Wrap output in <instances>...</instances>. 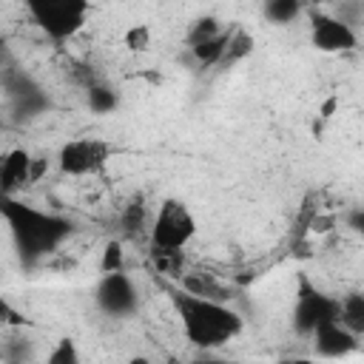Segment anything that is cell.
Instances as JSON below:
<instances>
[{
  "mask_svg": "<svg viewBox=\"0 0 364 364\" xmlns=\"http://www.w3.org/2000/svg\"><path fill=\"white\" fill-rule=\"evenodd\" d=\"M77 361H80V355H77V347L71 338L57 341V350L48 353V364H77Z\"/></svg>",
  "mask_w": 364,
  "mask_h": 364,
  "instance_id": "cell-16",
  "label": "cell"
},
{
  "mask_svg": "<svg viewBox=\"0 0 364 364\" xmlns=\"http://www.w3.org/2000/svg\"><path fill=\"white\" fill-rule=\"evenodd\" d=\"M338 316H341V304H338V301H333V299H327L324 293L310 290V287L304 284V293L299 296V304H296V324H299V330L313 333L321 321L338 318Z\"/></svg>",
  "mask_w": 364,
  "mask_h": 364,
  "instance_id": "cell-7",
  "label": "cell"
},
{
  "mask_svg": "<svg viewBox=\"0 0 364 364\" xmlns=\"http://www.w3.org/2000/svg\"><path fill=\"white\" fill-rule=\"evenodd\" d=\"M264 3H270V0H264Z\"/></svg>",
  "mask_w": 364,
  "mask_h": 364,
  "instance_id": "cell-20",
  "label": "cell"
},
{
  "mask_svg": "<svg viewBox=\"0 0 364 364\" xmlns=\"http://www.w3.org/2000/svg\"><path fill=\"white\" fill-rule=\"evenodd\" d=\"M6 219H9V225H11V230H14L17 242H20V247L28 250V253L48 250L68 230L65 222H60L54 216H46L40 210H31L26 205H17V202H11V196L6 199Z\"/></svg>",
  "mask_w": 364,
  "mask_h": 364,
  "instance_id": "cell-3",
  "label": "cell"
},
{
  "mask_svg": "<svg viewBox=\"0 0 364 364\" xmlns=\"http://www.w3.org/2000/svg\"><path fill=\"white\" fill-rule=\"evenodd\" d=\"M34 182V159L28 151L23 148H14L3 156L0 162V185H3V193L11 196L14 191H20L23 185H31Z\"/></svg>",
  "mask_w": 364,
  "mask_h": 364,
  "instance_id": "cell-9",
  "label": "cell"
},
{
  "mask_svg": "<svg viewBox=\"0 0 364 364\" xmlns=\"http://www.w3.org/2000/svg\"><path fill=\"white\" fill-rule=\"evenodd\" d=\"M336 108H338V97H336V94H330V97L318 105V114H316V117H321V119H333Z\"/></svg>",
  "mask_w": 364,
  "mask_h": 364,
  "instance_id": "cell-17",
  "label": "cell"
},
{
  "mask_svg": "<svg viewBox=\"0 0 364 364\" xmlns=\"http://www.w3.org/2000/svg\"><path fill=\"white\" fill-rule=\"evenodd\" d=\"M196 236V216L182 199H162L154 228H151V245L156 250H182Z\"/></svg>",
  "mask_w": 364,
  "mask_h": 364,
  "instance_id": "cell-4",
  "label": "cell"
},
{
  "mask_svg": "<svg viewBox=\"0 0 364 364\" xmlns=\"http://www.w3.org/2000/svg\"><path fill=\"white\" fill-rule=\"evenodd\" d=\"M313 336H316V353H318V355H327V358L347 355V353H353L355 344H358L355 330L347 327V324L341 321V316L321 321V324L313 330Z\"/></svg>",
  "mask_w": 364,
  "mask_h": 364,
  "instance_id": "cell-8",
  "label": "cell"
},
{
  "mask_svg": "<svg viewBox=\"0 0 364 364\" xmlns=\"http://www.w3.org/2000/svg\"><path fill=\"white\" fill-rule=\"evenodd\" d=\"M253 34H247L245 28H233L230 31V40H228V48H225V54H222V68H230V65H236V63H242L245 57H250L253 54Z\"/></svg>",
  "mask_w": 364,
  "mask_h": 364,
  "instance_id": "cell-12",
  "label": "cell"
},
{
  "mask_svg": "<svg viewBox=\"0 0 364 364\" xmlns=\"http://www.w3.org/2000/svg\"><path fill=\"white\" fill-rule=\"evenodd\" d=\"M310 46L321 54H347L358 48V34L341 17L318 11L310 17Z\"/></svg>",
  "mask_w": 364,
  "mask_h": 364,
  "instance_id": "cell-6",
  "label": "cell"
},
{
  "mask_svg": "<svg viewBox=\"0 0 364 364\" xmlns=\"http://www.w3.org/2000/svg\"><path fill=\"white\" fill-rule=\"evenodd\" d=\"M154 43V34H151V26L148 23H134L125 28L122 34V46L131 51V54H145Z\"/></svg>",
  "mask_w": 364,
  "mask_h": 364,
  "instance_id": "cell-13",
  "label": "cell"
},
{
  "mask_svg": "<svg viewBox=\"0 0 364 364\" xmlns=\"http://www.w3.org/2000/svg\"><path fill=\"white\" fill-rule=\"evenodd\" d=\"M287 3H299V0H287Z\"/></svg>",
  "mask_w": 364,
  "mask_h": 364,
  "instance_id": "cell-19",
  "label": "cell"
},
{
  "mask_svg": "<svg viewBox=\"0 0 364 364\" xmlns=\"http://www.w3.org/2000/svg\"><path fill=\"white\" fill-rule=\"evenodd\" d=\"M350 228L364 239V208H358V210L350 213Z\"/></svg>",
  "mask_w": 364,
  "mask_h": 364,
  "instance_id": "cell-18",
  "label": "cell"
},
{
  "mask_svg": "<svg viewBox=\"0 0 364 364\" xmlns=\"http://www.w3.org/2000/svg\"><path fill=\"white\" fill-rule=\"evenodd\" d=\"M100 304L111 313H122L134 304V290H131V282L122 276V270L105 273V279L100 284Z\"/></svg>",
  "mask_w": 364,
  "mask_h": 364,
  "instance_id": "cell-10",
  "label": "cell"
},
{
  "mask_svg": "<svg viewBox=\"0 0 364 364\" xmlns=\"http://www.w3.org/2000/svg\"><path fill=\"white\" fill-rule=\"evenodd\" d=\"M222 31V26L213 20V17H202V20H196L193 26H191V34H188V43L193 46V43H199V40H208V37H213V34H219Z\"/></svg>",
  "mask_w": 364,
  "mask_h": 364,
  "instance_id": "cell-15",
  "label": "cell"
},
{
  "mask_svg": "<svg viewBox=\"0 0 364 364\" xmlns=\"http://www.w3.org/2000/svg\"><path fill=\"white\" fill-rule=\"evenodd\" d=\"M171 301H173V310L182 321L185 338L196 347H205V350L225 347L245 327L242 316L233 307H228L222 299L179 290V293H171Z\"/></svg>",
  "mask_w": 364,
  "mask_h": 364,
  "instance_id": "cell-1",
  "label": "cell"
},
{
  "mask_svg": "<svg viewBox=\"0 0 364 364\" xmlns=\"http://www.w3.org/2000/svg\"><path fill=\"white\" fill-rule=\"evenodd\" d=\"M230 31H233V28H228V31L222 28L219 34H213V37H208V40L193 43V46H191V51H193L196 63H199V65H219V63H222V54H225V48H228Z\"/></svg>",
  "mask_w": 364,
  "mask_h": 364,
  "instance_id": "cell-11",
  "label": "cell"
},
{
  "mask_svg": "<svg viewBox=\"0 0 364 364\" xmlns=\"http://www.w3.org/2000/svg\"><path fill=\"white\" fill-rule=\"evenodd\" d=\"M114 148L100 139V136H77V139H68L60 154H57V162H60V171L68 173V176H88V173H97L108 165Z\"/></svg>",
  "mask_w": 364,
  "mask_h": 364,
  "instance_id": "cell-5",
  "label": "cell"
},
{
  "mask_svg": "<svg viewBox=\"0 0 364 364\" xmlns=\"http://www.w3.org/2000/svg\"><path fill=\"white\" fill-rule=\"evenodd\" d=\"M23 6L37 28L54 43L71 40L77 31H82L91 11V0H23Z\"/></svg>",
  "mask_w": 364,
  "mask_h": 364,
  "instance_id": "cell-2",
  "label": "cell"
},
{
  "mask_svg": "<svg viewBox=\"0 0 364 364\" xmlns=\"http://www.w3.org/2000/svg\"><path fill=\"white\" fill-rule=\"evenodd\" d=\"M122 262H125V250H122V245H119V242H108V245L102 247V259H100V270H102V276H105V273H117V270H122Z\"/></svg>",
  "mask_w": 364,
  "mask_h": 364,
  "instance_id": "cell-14",
  "label": "cell"
}]
</instances>
